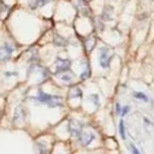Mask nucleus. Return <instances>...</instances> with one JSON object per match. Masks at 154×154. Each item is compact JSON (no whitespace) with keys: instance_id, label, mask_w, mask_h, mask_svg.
<instances>
[{"instance_id":"obj_1","label":"nucleus","mask_w":154,"mask_h":154,"mask_svg":"<svg viewBox=\"0 0 154 154\" xmlns=\"http://www.w3.org/2000/svg\"><path fill=\"white\" fill-rule=\"evenodd\" d=\"M32 100L37 101L38 103H43V105H47L48 107L51 108H54V107H61L63 106V100L60 96H57V95H51V94H47L42 90H40L37 93V95L35 97H32Z\"/></svg>"},{"instance_id":"obj_2","label":"nucleus","mask_w":154,"mask_h":154,"mask_svg":"<svg viewBox=\"0 0 154 154\" xmlns=\"http://www.w3.org/2000/svg\"><path fill=\"white\" fill-rule=\"evenodd\" d=\"M96 140V135L90 130H83L81 135L76 138V142L81 148H88L91 146V143Z\"/></svg>"},{"instance_id":"obj_3","label":"nucleus","mask_w":154,"mask_h":154,"mask_svg":"<svg viewBox=\"0 0 154 154\" xmlns=\"http://www.w3.org/2000/svg\"><path fill=\"white\" fill-rule=\"evenodd\" d=\"M83 131V123L76 119H70L67 122V132L72 138H77Z\"/></svg>"},{"instance_id":"obj_4","label":"nucleus","mask_w":154,"mask_h":154,"mask_svg":"<svg viewBox=\"0 0 154 154\" xmlns=\"http://www.w3.org/2000/svg\"><path fill=\"white\" fill-rule=\"evenodd\" d=\"M13 51H14V48H13L12 45H10V43H4V45L0 47V60H1V61L8 60V59L12 57Z\"/></svg>"},{"instance_id":"obj_5","label":"nucleus","mask_w":154,"mask_h":154,"mask_svg":"<svg viewBox=\"0 0 154 154\" xmlns=\"http://www.w3.org/2000/svg\"><path fill=\"white\" fill-rule=\"evenodd\" d=\"M26 118V108L22 105H19L16 109H14V113H13V122L17 123V124H20L22 122H24Z\"/></svg>"},{"instance_id":"obj_6","label":"nucleus","mask_w":154,"mask_h":154,"mask_svg":"<svg viewBox=\"0 0 154 154\" xmlns=\"http://www.w3.org/2000/svg\"><path fill=\"white\" fill-rule=\"evenodd\" d=\"M111 59H112V55L109 54V52H108V49L107 48H101L100 49V59H99V61H100V65L102 66V67H108L109 66V63H111Z\"/></svg>"},{"instance_id":"obj_7","label":"nucleus","mask_w":154,"mask_h":154,"mask_svg":"<svg viewBox=\"0 0 154 154\" xmlns=\"http://www.w3.org/2000/svg\"><path fill=\"white\" fill-rule=\"evenodd\" d=\"M34 150L36 154H49V146L42 140H37L34 143Z\"/></svg>"},{"instance_id":"obj_8","label":"nucleus","mask_w":154,"mask_h":154,"mask_svg":"<svg viewBox=\"0 0 154 154\" xmlns=\"http://www.w3.org/2000/svg\"><path fill=\"white\" fill-rule=\"evenodd\" d=\"M55 66H57V71H58V72L67 71V69H69V66H70V60L63 59V58H58L57 61H55Z\"/></svg>"},{"instance_id":"obj_9","label":"nucleus","mask_w":154,"mask_h":154,"mask_svg":"<svg viewBox=\"0 0 154 154\" xmlns=\"http://www.w3.org/2000/svg\"><path fill=\"white\" fill-rule=\"evenodd\" d=\"M51 0H31L30 4H29V7L32 8V10H36L38 7H42L45 6L46 4H48Z\"/></svg>"},{"instance_id":"obj_10","label":"nucleus","mask_w":154,"mask_h":154,"mask_svg":"<svg viewBox=\"0 0 154 154\" xmlns=\"http://www.w3.org/2000/svg\"><path fill=\"white\" fill-rule=\"evenodd\" d=\"M82 96V90L77 87H73L70 89L69 91V97L70 99H77V97H81Z\"/></svg>"},{"instance_id":"obj_11","label":"nucleus","mask_w":154,"mask_h":154,"mask_svg":"<svg viewBox=\"0 0 154 154\" xmlns=\"http://www.w3.org/2000/svg\"><path fill=\"white\" fill-rule=\"evenodd\" d=\"M118 129H119V135H120L122 140H126V135H125V126H124V120H123V119H120V120H119V126H118Z\"/></svg>"},{"instance_id":"obj_12","label":"nucleus","mask_w":154,"mask_h":154,"mask_svg":"<svg viewBox=\"0 0 154 154\" xmlns=\"http://www.w3.org/2000/svg\"><path fill=\"white\" fill-rule=\"evenodd\" d=\"M134 96H135L136 99H138V100L144 101V102H147V101H148V97H147V95H146L144 93H141V91H135V93H134Z\"/></svg>"},{"instance_id":"obj_13","label":"nucleus","mask_w":154,"mask_h":154,"mask_svg":"<svg viewBox=\"0 0 154 154\" xmlns=\"http://www.w3.org/2000/svg\"><path fill=\"white\" fill-rule=\"evenodd\" d=\"M90 100H91V102L97 107L99 105H100V102H99V96L96 95V94H93V95H90V97H89Z\"/></svg>"},{"instance_id":"obj_14","label":"nucleus","mask_w":154,"mask_h":154,"mask_svg":"<svg viewBox=\"0 0 154 154\" xmlns=\"http://www.w3.org/2000/svg\"><path fill=\"white\" fill-rule=\"evenodd\" d=\"M129 147H130V150H131V153H132V154H141V153H140V150H138V149H137L132 143H130V146H129Z\"/></svg>"},{"instance_id":"obj_15","label":"nucleus","mask_w":154,"mask_h":154,"mask_svg":"<svg viewBox=\"0 0 154 154\" xmlns=\"http://www.w3.org/2000/svg\"><path fill=\"white\" fill-rule=\"evenodd\" d=\"M130 111V107L129 106H124V107H122V113H120V116H125V114H128V112Z\"/></svg>"},{"instance_id":"obj_16","label":"nucleus","mask_w":154,"mask_h":154,"mask_svg":"<svg viewBox=\"0 0 154 154\" xmlns=\"http://www.w3.org/2000/svg\"><path fill=\"white\" fill-rule=\"evenodd\" d=\"M116 113H117V114H120V113H122V106H120L119 102L116 103Z\"/></svg>"},{"instance_id":"obj_17","label":"nucleus","mask_w":154,"mask_h":154,"mask_svg":"<svg viewBox=\"0 0 154 154\" xmlns=\"http://www.w3.org/2000/svg\"><path fill=\"white\" fill-rule=\"evenodd\" d=\"M61 79H63V81H67V82H70V81H71V77L65 75V76H63V77H61Z\"/></svg>"}]
</instances>
